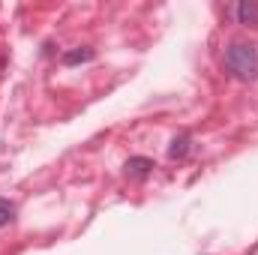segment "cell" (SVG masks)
<instances>
[{"label":"cell","mask_w":258,"mask_h":255,"mask_svg":"<svg viewBox=\"0 0 258 255\" xmlns=\"http://www.w3.org/2000/svg\"><path fill=\"white\" fill-rule=\"evenodd\" d=\"M222 63H225L231 78H237L243 84H252V81H258V45L243 42V39L228 42V48L222 54Z\"/></svg>","instance_id":"obj_1"},{"label":"cell","mask_w":258,"mask_h":255,"mask_svg":"<svg viewBox=\"0 0 258 255\" xmlns=\"http://www.w3.org/2000/svg\"><path fill=\"white\" fill-rule=\"evenodd\" d=\"M228 12L237 18V24L258 27V3H255V0H243V3H237V6H231Z\"/></svg>","instance_id":"obj_2"},{"label":"cell","mask_w":258,"mask_h":255,"mask_svg":"<svg viewBox=\"0 0 258 255\" xmlns=\"http://www.w3.org/2000/svg\"><path fill=\"white\" fill-rule=\"evenodd\" d=\"M150 171H153V159H147V156H132L126 162V174L132 180H144Z\"/></svg>","instance_id":"obj_3"},{"label":"cell","mask_w":258,"mask_h":255,"mask_svg":"<svg viewBox=\"0 0 258 255\" xmlns=\"http://www.w3.org/2000/svg\"><path fill=\"white\" fill-rule=\"evenodd\" d=\"M189 135H180V138H174L171 141V147H168V159H174V162H180V159H186V153H189Z\"/></svg>","instance_id":"obj_4"},{"label":"cell","mask_w":258,"mask_h":255,"mask_svg":"<svg viewBox=\"0 0 258 255\" xmlns=\"http://www.w3.org/2000/svg\"><path fill=\"white\" fill-rule=\"evenodd\" d=\"M93 57H96V51H93V48H75V51H66V54H63V66L87 63V60H93Z\"/></svg>","instance_id":"obj_5"},{"label":"cell","mask_w":258,"mask_h":255,"mask_svg":"<svg viewBox=\"0 0 258 255\" xmlns=\"http://www.w3.org/2000/svg\"><path fill=\"white\" fill-rule=\"evenodd\" d=\"M15 219V204L9 198H0V228H6Z\"/></svg>","instance_id":"obj_6"}]
</instances>
